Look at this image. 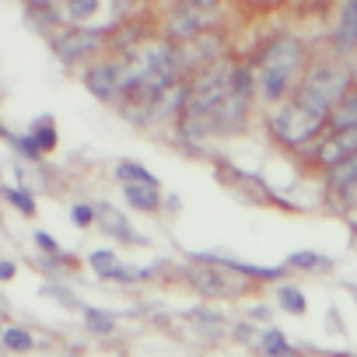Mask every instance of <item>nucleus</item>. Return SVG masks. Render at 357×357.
<instances>
[{"label": "nucleus", "instance_id": "1", "mask_svg": "<svg viewBox=\"0 0 357 357\" xmlns=\"http://www.w3.org/2000/svg\"><path fill=\"white\" fill-rule=\"evenodd\" d=\"M305 60H308V50L298 36H273L252 60L259 98L270 105H284L294 95L301 74L308 70Z\"/></svg>", "mask_w": 357, "mask_h": 357}, {"label": "nucleus", "instance_id": "2", "mask_svg": "<svg viewBox=\"0 0 357 357\" xmlns=\"http://www.w3.org/2000/svg\"><path fill=\"white\" fill-rule=\"evenodd\" d=\"M238 67H242V63H231V60L225 56V60H218L214 67L200 70V74L190 81L186 105H183V116H178V133H183V140L193 144V137L200 133V126L235 95Z\"/></svg>", "mask_w": 357, "mask_h": 357}, {"label": "nucleus", "instance_id": "3", "mask_svg": "<svg viewBox=\"0 0 357 357\" xmlns=\"http://www.w3.org/2000/svg\"><path fill=\"white\" fill-rule=\"evenodd\" d=\"M357 88V67H350L343 56H322L315 63H308V70L301 74L298 88H294V102L301 109H308L319 119H329L333 109Z\"/></svg>", "mask_w": 357, "mask_h": 357}, {"label": "nucleus", "instance_id": "4", "mask_svg": "<svg viewBox=\"0 0 357 357\" xmlns=\"http://www.w3.org/2000/svg\"><path fill=\"white\" fill-rule=\"evenodd\" d=\"M266 126H270V137L291 151H308L326 130H329V119H319L312 116L308 109H301L294 98H287L284 105H277L270 116H266Z\"/></svg>", "mask_w": 357, "mask_h": 357}, {"label": "nucleus", "instance_id": "5", "mask_svg": "<svg viewBox=\"0 0 357 357\" xmlns=\"http://www.w3.org/2000/svg\"><path fill=\"white\" fill-rule=\"evenodd\" d=\"M319 168H336L350 158H357V130H326L308 151H305Z\"/></svg>", "mask_w": 357, "mask_h": 357}, {"label": "nucleus", "instance_id": "6", "mask_svg": "<svg viewBox=\"0 0 357 357\" xmlns=\"http://www.w3.org/2000/svg\"><path fill=\"white\" fill-rule=\"evenodd\" d=\"M102 46H105V29H74V32H60L53 39V50L60 53L63 63H84Z\"/></svg>", "mask_w": 357, "mask_h": 357}, {"label": "nucleus", "instance_id": "7", "mask_svg": "<svg viewBox=\"0 0 357 357\" xmlns=\"http://www.w3.org/2000/svg\"><path fill=\"white\" fill-rule=\"evenodd\" d=\"M326 197L340 211H357V158L326 172Z\"/></svg>", "mask_w": 357, "mask_h": 357}, {"label": "nucleus", "instance_id": "8", "mask_svg": "<svg viewBox=\"0 0 357 357\" xmlns=\"http://www.w3.org/2000/svg\"><path fill=\"white\" fill-rule=\"evenodd\" d=\"M84 84L95 98L102 102H119V60L109 56V60H95L88 70H84Z\"/></svg>", "mask_w": 357, "mask_h": 357}, {"label": "nucleus", "instance_id": "9", "mask_svg": "<svg viewBox=\"0 0 357 357\" xmlns=\"http://www.w3.org/2000/svg\"><path fill=\"white\" fill-rule=\"evenodd\" d=\"M329 46H333L336 56H347V53L357 50V0H350V4H340V15H336Z\"/></svg>", "mask_w": 357, "mask_h": 357}, {"label": "nucleus", "instance_id": "10", "mask_svg": "<svg viewBox=\"0 0 357 357\" xmlns=\"http://www.w3.org/2000/svg\"><path fill=\"white\" fill-rule=\"evenodd\" d=\"M190 280H193V287H197V291L214 294V298H228V294H238V291H242V287H238V284H231V280L225 277V270H218L214 263L193 266V270H190Z\"/></svg>", "mask_w": 357, "mask_h": 357}, {"label": "nucleus", "instance_id": "11", "mask_svg": "<svg viewBox=\"0 0 357 357\" xmlns=\"http://www.w3.org/2000/svg\"><path fill=\"white\" fill-rule=\"evenodd\" d=\"M98 207V228L105 231V235H112V238H119V242H130V245H140L144 238L140 235H133V228L126 225V218L112 207V204H95Z\"/></svg>", "mask_w": 357, "mask_h": 357}, {"label": "nucleus", "instance_id": "12", "mask_svg": "<svg viewBox=\"0 0 357 357\" xmlns=\"http://www.w3.org/2000/svg\"><path fill=\"white\" fill-rule=\"evenodd\" d=\"M123 197L133 211H144V214H154L161 207V193L158 186H144V183H133V186H123Z\"/></svg>", "mask_w": 357, "mask_h": 357}, {"label": "nucleus", "instance_id": "13", "mask_svg": "<svg viewBox=\"0 0 357 357\" xmlns=\"http://www.w3.org/2000/svg\"><path fill=\"white\" fill-rule=\"evenodd\" d=\"M256 347H259L266 357H298L294 347H291V340H287L280 329H263V333L256 336Z\"/></svg>", "mask_w": 357, "mask_h": 357}, {"label": "nucleus", "instance_id": "14", "mask_svg": "<svg viewBox=\"0 0 357 357\" xmlns=\"http://www.w3.org/2000/svg\"><path fill=\"white\" fill-rule=\"evenodd\" d=\"M329 130H357V88L333 109L329 116Z\"/></svg>", "mask_w": 357, "mask_h": 357}, {"label": "nucleus", "instance_id": "15", "mask_svg": "<svg viewBox=\"0 0 357 357\" xmlns=\"http://www.w3.org/2000/svg\"><path fill=\"white\" fill-rule=\"evenodd\" d=\"M98 11H102L98 0H67V4H60V18H63V22H74V25L88 22V18L98 15Z\"/></svg>", "mask_w": 357, "mask_h": 357}, {"label": "nucleus", "instance_id": "16", "mask_svg": "<svg viewBox=\"0 0 357 357\" xmlns=\"http://www.w3.org/2000/svg\"><path fill=\"white\" fill-rule=\"evenodd\" d=\"M116 178L123 186H133V183H144V186H158V178L144 168V165H133V161H119L116 165Z\"/></svg>", "mask_w": 357, "mask_h": 357}, {"label": "nucleus", "instance_id": "17", "mask_svg": "<svg viewBox=\"0 0 357 357\" xmlns=\"http://www.w3.org/2000/svg\"><path fill=\"white\" fill-rule=\"evenodd\" d=\"M29 137H32V144L39 147V154L53 151V147H56V130H53V119H50V116H39V119L32 123Z\"/></svg>", "mask_w": 357, "mask_h": 357}, {"label": "nucleus", "instance_id": "18", "mask_svg": "<svg viewBox=\"0 0 357 357\" xmlns=\"http://www.w3.org/2000/svg\"><path fill=\"white\" fill-rule=\"evenodd\" d=\"M277 301H280V308L291 312V315H301V312H305V294H301L294 284H280V287H277Z\"/></svg>", "mask_w": 357, "mask_h": 357}, {"label": "nucleus", "instance_id": "19", "mask_svg": "<svg viewBox=\"0 0 357 357\" xmlns=\"http://www.w3.org/2000/svg\"><path fill=\"white\" fill-rule=\"evenodd\" d=\"M84 326H88L91 333L105 336V333L116 329V315H112V312H102V308H84Z\"/></svg>", "mask_w": 357, "mask_h": 357}, {"label": "nucleus", "instance_id": "20", "mask_svg": "<svg viewBox=\"0 0 357 357\" xmlns=\"http://www.w3.org/2000/svg\"><path fill=\"white\" fill-rule=\"evenodd\" d=\"M287 266H294V270H329V259L319 256V252L301 249V252H291L287 256Z\"/></svg>", "mask_w": 357, "mask_h": 357}, {"label": "nucleus", "instance_id": "21", "mask_svg": "<svg viewBox=\"0 0 357 357\" xmlns=\"http://www.w3.org/2000/svg\"><path fill=\"white\" fill-rule=\"evenodd\" d=\"M4 347L15 350V354H22V350H32L36 340H32L29 329H22V326H8V329H4Z\"/></svg>", "mask_w": 357, "mask_h": 357}, {"label": "nucleus", "instance_id": "22", "mask_svg": "<svg viewBox=\"0 0 357 357\" xmlns=\"http://www.w3.org/2000/svg\"><path fill=\"white\" fill-rule=\"evenodd\" d=\"M4 200H8V204H15L22 214H36V200H32V193H25V190L8 186V190H4Z\"/></svg>", "mask_w": 357, "mask_h": 357}, {"label": "nucleus", "instance_id": "23", "mask_svg": "<svg viewBox=\"0 0 357 357\" xmlns=\"http://www.w3.org/2000/svg\"><path fill=\"white\" fill-rule=\"evenodd\" d=\"M70 221H74L77 228L98 225V207H91V204H74V207H70Z\"/></svg>", "mask_w": 357, "mask_h": 357}, {"label": "nucleus", "instance_id": "24", "mask_svg": "<svg viewBox=\"0 0 357 357\" xmlns=\"http://www.w3.org/2000/svg\"><path fill=\"white\" fill-rule=\"evenodd\" d=\"M36 245H39V249H46V252H50V256H56V259H67V256L60 252V245H56L46 231H36Z\"/></svg>", "mask_w": 357, "mask_h": 357}, {"label": "nucleus", "instance_id": "25", "mask_svg": "<svg viewBox=\"0 0 357 357\" xmlns=\"http://www.w3.org/2000/svg\"><path fill=\"white\" fill-rule=\"evenodd\" d=\"M0 277L11 280V277H15V263H0Z\"/></svg>", "mask_w": 357, "mask_h": 357}, {"label": "nucleus", "instance_id": "26", "mask_svg": "<svg viewBox=\"0 0 357 357\" xmlns=\"http://www.w3.org/2000/svg\"><path fill=\"white\" fill-rule=\"evenodd\" d=\"M350 291H354V298H357V287H350Z\"/></svg>", "mask_w": 357, "mask_h": 357}]
</instances>
